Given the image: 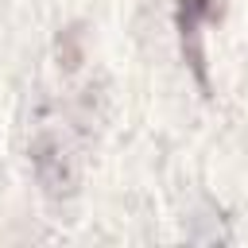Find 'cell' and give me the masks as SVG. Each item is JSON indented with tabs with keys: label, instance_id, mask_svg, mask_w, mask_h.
Instances as JSON below:
<instances>
[{
	"label": "cell",
	"instance_id": "cell-1",
	"mask_svg": "<svg viewBox=\"0 0 248 248\" xmlns=\"http://www.w3.org/2000/svg\"><path fill=\"white\" fill-rule=\"evenodd\" d=\"M27 163H31L39 190L50 202H70L81 190V159H78L74 140L62 128L43 124L27 143Z\"/></svg>",
	"mask_w": 248,
	"mask_h": 248
},
{
	"label": "cell",
	"instance_id": "cell-2",
	"mask_svg": "<svg viewBox=\"0 0 248 248\" xmlns=\"http://www.w3.org/2000/svg\"><path fill=\"white\" fill-rule=\"evenodd\" d=\"M221 0H174V27H178V43H182V58L194 70V81L202 89H209V74H205V50H202V27L221 19Z\"/></svg>",
	"mask_w": 248,
	"mask_h": 248
}]
</instances>
